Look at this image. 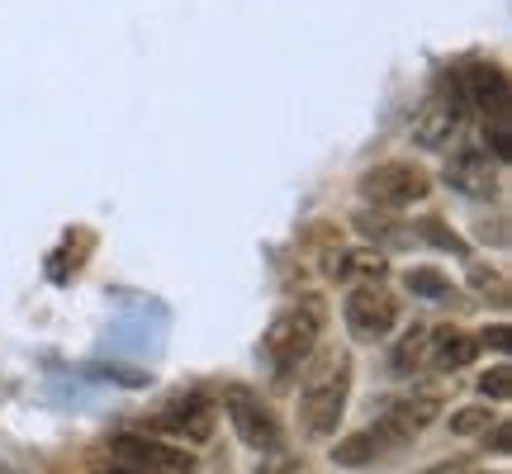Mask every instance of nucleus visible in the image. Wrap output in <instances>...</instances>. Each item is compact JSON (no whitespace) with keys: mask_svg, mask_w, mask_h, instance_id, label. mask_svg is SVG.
Here are the masks:
<instances>
[{"mask_svg":"<svg viewBox=\"0 0 512 474\" xmlns=\"http://www.w3.org/2000/svg\"><path fill=\"white\" fill-rule=\"evenodd\" d=\"M351 380H356V365H351V351L342 347L318 351L304 365V380H299V427H304V437H332L337 432L351 399Z\"/></svg>","mask_w":512,"mask_h":474,"instance_id":"obj_1","label":"nucleus"},{"mask_svg":"<svg viewBox=\"0 0 512 474\" xmlns=\"http://www.w3.org/2000/svg\"><path fill=\"white\" fill-rule=\"evenodd\" d=\"M418 237H427V242H432V247H441V252L470 256V242H465L460 233H451V228H446L441 219H422V223H418Z\"/></svg>","mask_w":512,"mask_h":474,"instance_id":"obj_21","label":"nucleus"},{"mask_svg":"<svg viewBox=\"0 0 512 474\" xmlns=\"http://www.w3.org/2000/svg\"><path fill=\"white\" fill-rule=\"evenodd\" d=\"M460 91H465V105L479 110L484 119H494V114H508V76L498 62H475V67H465L460 76Z\"/></svg>","mask_w":512,"mask_h":474,"instance_id":"obj_11","label":"nucleus"},{"mask_svg":"<svg viewBox=\"0 0 512 474\" xmlns=\"http://www.w3.org/2000/svg\"><path fill=\"white\" fill-rule=\"evenodd\" d=\"M446 181L465 195H494V162L484 143H451L446 157Z\"/></svg>","mask_w":512,"mask_h":474,"instance_id":"obj_10","label":"nucleus"},{"mask_svg":"<svg viewBox=\"0 0 512 474\" xmlns=\"http://www.w3.org/2000/svg\"><path fill=\"white\" fill-rule=\"evenodd\" d=\"M384 451H380V441L370 437V427L366 432H351V437H342L337 446H332V465H342V470H366V465H375Z\"/></svg>","mask_w":512,"mask_h":474,"instance_id":"obj_15","label":"nucleus"},{"mask_svg":"<svg viewBox=\"0 0 512 474\" xmlns=\"http://www.w3.org/2000/svg\"><path fill=\"white\" fill-rule=\"evenodd\" d=\"M441 399L437 394H408V399H394L380 408V418L370 427V437L380 441V451H403L437 422Z\"/></svg>","mask_w":512,"mask_h":474,"instance_id":"obj_7","label":"nucleus"},{"mask_svg":"<svg viewBox=\"0 0 512 474\" xmlns=\"http://www.w3.org/2000/svg\"><path fill=\"white\" fill-rule=\"evenodd\" d=\"M470 290L479 294V299H489V304H508V280L498 271H489V266H470Z\"/></svg>","mask_w":512,"mask_h":474,"instance_id":"obj_20","label":"nucleus"},{"mask_svg":"<svg viewBox=\"0 0 512 474\" xmlns=\"http://www.w3.org/2000/svg\"><path fill=\"white\" fill-rule=\"evenodd\" d=\"M465 91H460V76L456 72H441L437 86L427 91V100L418 105L413 114V143L422 152H441V147H451L460 138V128H465Z\"/></svg>","mask_w":512,"mask_h":474,"instance_id":"obj_3","label":"nucleus"},{"mask_svg":"<svg viewBox=\"0 0 512 474\" xmlns=\"http://www.w3.org/2000/svg\"><path fill=\"white\" fill-rule=\"evenodd\" d=\"M328 328V299L323 294H299L294 304L271 318V328L261 337V356L275 370V380H290L299 365L318 351V337Z\"/></svg>","mask_w":512,"mask_h":474,"instance_id":"obj_2","label":"nucleus"},{"mask_svg":"<svg viewBox=\"0 0 512 474\" xmlns=\"http://www.w3.org/2000/svg\"><path fill=\"white\" fill-rule=\"evenodd\" d=\"M475 337H479V347H494V351H508L512 347V328H508V323H494V328L475 332Z\"/></svg>","mask_w":512,"mask_h":474,"instance_id":"obj_25","label":"nucleus"},{"mask_svg":"<svg viewBox=\"0 0 512 474\" xmlns=\"http://www.w3.org/2000/svg\"><path fill=\"white\" fill-rule=\"evenodd\" d=\"M342 318H347V332L356 342H384L399 328V294L384 290V280H361L342 299Z\"/></svg>","mask_w":512,"mask_h":474,"instance_id":"obj_5","label":"nucleus"},{"mask_svg":"<svg viewBox=\"0 0 512 474\" xmlns=\"http://www.w3.org/2000/svg\"><path fill=\"white\" fill-rule=\"evenodd\" d=\"M427 337H432V328H427V323H413V328L394 342V351H389V370H394V375H418L422 365H427Z\"/></svg>","mask_w":512,"mask_h":474,"instance_id":"obj_14","label":"nucleus"},{"mask_svg":"<svg viewBox=\"0 0 512 474\" xmlns=\"http://www.w3.org/2000/svg\"><path fill=\"white\" fill-rule=\"evenodd\" d=\"M86 474H147V470L133 465L124 451H114L110 441H105V446H95L91 456H86Z\"/></svg>","mask_w":512,"mask_h":474,"instance_id":"obj_17","label":"nucleus"},{"mask_svg":"<svg viewBox=\"0 0 512 474\" xmlns=\"http://www.w3.org/2000/svg\"><path fill=\"white\" fill-rule=\"evenodd\" d=\"M114 451H124L133 465H143L147 474H195V456L185 446H166V441L138 437V432H124V437L110 441Z\"/></svg>","mask_w":512,"mask_h":474,"instance_id":"obj_9","label":"nucleus"},{"mask_svg":"<svg viewBox=\"0 0 512 474\" xmlns=\"http://www.w3.org/2000/svg\"><path fill=\"white\" fill-rule=\"evenodd\" d=\"M479 394L489 403H508L512 399V365L498 361L494 370H484V375H479Z\"/></svg>","mask_w":512,"mask_h":474,"instance_id":"obj_22","label":"nucleus"},{"mask_svg":"<svg viewBox=\"0 0 512 474\" xmlns=\"http://www.w3.org/2000/svg\"><path fill=\"white\" fill-rule=\"evenodd\" d=\"M403 285H408V294H418V299H446V294H456L446 275L427 271V266H413V271L403 275Z\"/></svg>","mask_w":512,"mask_h":474,"instance_id":"obj_18","label":"nucleus"},{"mask_svg":"<svg viewBox=\"0 0 512 474\" xmlns=\"http://www.w3.org/2000/svg\"><path fill=\"white\" fill-rule=\"evenodd\" d=\"M356 228H361L375 247H403V242H408V228H399V223L389 219V209H361V214H356Z\"/></svg>","mask_w":512,"mask_h":474,"instance_id":"obj_16","label":"nucleus"},{"mask_svg":"<svg viewBox=\"0 0 512 474\" xmlns=\"http://www.w3.org/2000/svg\"><path fill=\"white\" fill-rule=\"evenodd\" d=\"M214 422H219V408L204 399V394H176L157 413V427L171 432L176 441H185V446H204V441L214 437Z\"/></svg>","mask_w":512,"mask_h":474,"instance_id":"obj_8","label":"nucleus"},{"mask_svg":"<svg viewBox=\"0 0 512 474\" xmlns=\"http://www.w3.org/2000/svg\"><path fill=\"white\" fill-rule=\"evenodd\" d=\"M489 422H494V408H489V399H484V403H470V408H456V413H451V437H479Z\"/></svg>","mask_w":512,"mask_h":474,"instance_id":"obj_19","label":"nucleus"},{"mask_svg":"<svg viewBox=\"0 0 512 474\" xmlns=\"http://www.w3.org/2000/svg\"><path fill=\"white\" fill-rule=\"evenodd\" d=\"M223 413H228V422H233L238 441L242 446H252L256 456L280 451V422H275V413L266 408V399H261L256 389H247V384H228V389H223Z\"/></svg>","mask_w":512,"mask_h":474,"instance_id":"obj_6","label":"nucleus"},{"mask_svg":"<svg viewBox=\"0 0 512 474\" xmlns=\"http://www.w3.org/2000/svg\"><path fill=\"white\" fill-rule=\"evenodd\" d=\"M418 474H460L456 460H446V465H432V470H418Z\"/></svg>","mask_w":512,"mask_h":474,"instance_id":"obj_26","label":"nucleus"},{"mask_svg":"<svg viewBox=\"0 0 512 474\" xmlns=\"http://www.w3.org/2000/svg\"><path fill=\"white\" fill-rule=\"evenodd\" d=\"M323 271L332 275V280H384V271H389V261H384V252L375 247H361V252H332L328 261H323Z\"/></svg>","mask_w":512,"mask_h":474,"instance_id":"obj_13","label":"nucleus"},{"mask_svg":"<svg viewBox=\"0 0 512 474\" xmlns=\"http://www.w3.org/2000/svg\"><path fill=\"white\" fill-rule=\"evenodd\" d=\"M460 474H465V470H460Z\"/></svg>","mask_w":512,"mask_h":474,"instance_id":"obj_27","label":"nucleus"},{"mask_svg":"<svg viewBox=\"0 0 512 474\" xmlns=\"http://www.w3.org/2000/svg\"><path fill=\"white\" fill-rule=\"evenodd\" d=\"M479 356V337L465 328H437L427 337V365L432 370H465V365Z\"/></svg>","mask_w":512,"mask_h":474,"instance_id":"obj_12","label":"nucleus"},{"mask_svg":"<svg viewBox=\"0 0 512 474\" xmlns=\"http://www.w3.org/2000/svg\"><path fill=\"white\" fill-rule=\"evenodd\" d=\"M356 190H361V200L370 209H389L394 214V209H413V204L427 200L432 195V176L413 162H380L361 176Z\"/></svg>","mask_w":512,"mask_h":474,"instance_id":"obj_4","label":"nucleus"},{"mask_svg":"<svg viewBox=\"0 0 512 474\" xmlns=\"http://www.w3.org/2000/svg\"><path fill=\"white\" fill-rule=\"evenodd\" d=\"M479 437H484V451H494V456H508V451H512V422H508V418H494L489 427H484V432H479Z\"/></svg>","mask_w":512,"mask_h":474,"instance_id":"obj_23","label":"nucleus"},{"mask_svg":"<svg viewBox=\"0 0 512 474\" xmlns=\"http://www.w3.org/2000/svg\"><path fill=\"white\" fill-rule=\"evenodd\" d=\"M256 474H309L299 456H285V451H271V456L256 465Z\"/></svg>","mask_w":512,"mask_h":474,"instance_id":"obj_24","label":"nucleus"}]
</instances>
